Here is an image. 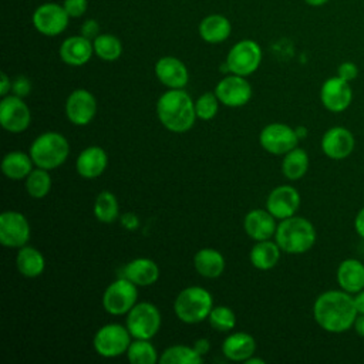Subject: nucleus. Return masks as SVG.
<instances>
[{"instance_id": "obj_2", "label": "nucleus", "mask_w": 364, "mask_h": 364, "mask_svg": "<svg viewBox=\"0 0 364 364\" xmlns=\"http://www.w3.org/2000/svg\"><path fill=\"white\" fill-rule=\"evenodd\" d=\"M156 117L168 131L188 132L198 118L195 101L183 88H168L156 101Z\"/></svg>"}, {"instance_id": "obj_33", "label": "nucleus", "mask_w": 364, "mask_h": 364, "mask_svg": "<svg viewBox=\"0 0 364 364\" xmlns=\"http://www.w3.org/2000/svg\"><path fill=\"white\" fill-rule=\"evenodd\" d=\"M203 357L198 354L193 346L175 344L162 351L159 355L161 364H200Z\"/></svg>"}, {"instance_id": "obj_41", "label": "nucleus", "mask_w": 364, "mask_h": 364, "mask_svg": "<svg viewBox=\"0 0 364 364\" xmlns=\"http://www.w3.org/2000/svg\"><path fill=\"white\" fill-rule=\"evenodd\" d=\"M337 75L341 77L343 80L351 82L358 77V67L353 61H344L338 65L337 68Z\"/></svg>"}, {"instance_id": "obj_36", "label": "nucleus", "mask_w": 364, "mask_h": 364, "mask_svg": "<svg viewBox=\"0 0 364 364\" xmlns=\"http://www.w3.org/2000/svg\"><path fill=\"white\" fill-rule=\"evenodd\" d=\"M24 186L28 196L34 199H43L51 189V176L47 169L36 166L24 179Z\"/></svg>"}, {"instance_id": "obj_4", "label": "nucleus", "mask_w": 364, "mask_h": 364, "mask_svg": "<svg viewBox=\"0 0 364 364\" xmlns=\"http://www.w3.org/2000/svg\"><path fill=\"white\" fill-rule=\"evenodd\" d=\"M28 154L36 166L51 171L61 166L70 155L68 139L55 131L40 134L30 145Z\"/></svg>"}, {"instance_id": "obj_1", "label": "nucleus", "mask_w": 364, "mask_h": 364, "mask_svg": "<svg viewBox=\"0 0 364 364\" xmlns=\"http://www.w3.org/2000/svg\"><path fill=\"white\" fill-rule=\"evenodd\" d=\"M358 316L354 296L344 290H326L313 303L314 321L324 331L340 334L350 330Z\"/></svg>"}, {"instance_id": "obj_45", "label": "nucleus", "mask_w": 364, "mask_h": 364, "mask_svg": "<svg viewBox=\"0 0 364 364\" xmlns=\"http://www.w3.org/2000/svg\"><path fill=\"white\" fill-rule=\"evenodd\" d=\"M11 82H13V80H10V77L6 73L0 74V95L1 97L9 95V92L11 91Z\"/></svg>"}, {"instance_id": "obj_48", "label": "nucleus", "mask_w": 364, "mask_h": 364, "mask_svg": "<svg viewBox=\"0 0 364 364\" xmlns=\"http://www.w3.org/2000/svg\"><path fill=\"white\" fill-rule=\"evenodd\" d=\"M353 328L360 337H364V314H358L353 324Z\"/></svg>"}, {"instance_id": "obj_7", "label": "nucleus", "mask_w": 364, "mask_h": 364, "mask_svg": "<svg viewBox=\"0 0 364 364\" xmlns=\"http://www.w3.org/2000/svg\"><path fill=\"white\" fill-rule=\"evenodd\" d=\"M161 313L159 309L149 301L136 303L128 313L125 326L131 333L132 338H154L161 328Z\"/></svg>"}, {"instance_id": "obj_22", "label": "nucleus", "mask_w": 364, "mask_h": 364, "mask_svg": "<svg viewBox=\"0 0 364 364\" xmlns=\"http://www.w3.org/2000/svg\"><path fill=\"white\" fill-rule=\"evenodd\" d=\"M243 229L255 242L272 239L277 229L276 218L267 209H252L243 219Z\"/></svg>"}, {"instance_id": "obj_46", "label": "nucleus", "mask_w": 364, "mask_h": 364, "mask_svg": "<svg viewBox=\"0 0 364 364\" xmlns=\"http://www.w3.org/2000/svg\"><path fill=\"white\" fill-rule=\"evenodd\" d=\"M122 225L127 228V229H129V230H132V229H135V228H138V218L134 215V213H125V215H122Z\"/></svg>"}, {"instance_id": "obj_20", "label": "nucleus", "mask_w": 364, "mask_h": 364, "mask_svg": "<svg viewBox=\"0 0 364 364\" xmlns=\"http://www.w3.org/2000/svg\"><path fill=\"white\" fill-rule=\"evenodd\" d=\"M58 54L64 64L71 67H81L91 60L94 54V46L90 38L81 34L70 36L60 44Z\"/></svg>"}, {"instance_id": "obj_49", "label": "nucleus", "mask_w": 364, "mask_h": 364, "mask_svg": "<svg viewBox=\"0 0 364 364\" xmlns=\"http://www.w3.org/2000/svg\"><path fill=\"white\" fill-rule=\"evenodd\" d=\"M307 6H311V7H321L324 4H327L330 0H303Z\"/></svg>"}, {"instance_id": "obj_15", "label": "nucleus", "mask_w": 364, "mask_h": 364, "mask_svg": "<svg viewBox=\"0 0 364 364\" xmlns=\"http://www.w3.org/2000/svg\"><path fill=\"white\" fill-rule=\"evenodd\" d=\"M67 119L77 127L88 125L97 114V100L85 88H77L70 92L64 105Z\"/></svg>"}, {"instance_id": "obj_31", "label": "nucleus", "mask_w": 364, "mask_h": 364, "mask_svg": "<svg viewBox=\"0 0 364 364\" xmlns=\"http://www.w3.org/2000/svg\"><path fill=\"white\" fill-rule=\"evenodd\" d=\"M309 155L303 148H293L283 155L282 161V173L289 181H297L306 175L309 171Z\"/></svg>"}, {"instance_id": "obj_12", "label": "nucleus", "mask_w": 364, "mask_h": 364, "mask_svg": "<svg viewBox=\"0 0 364 364\" xmlns=\"http://www.w3.org/2000/svg\"><path fill=\"white\" fill-rule=\"evenodd\" d=\"M30 235V223L21 212L6 210L0 215V243L3 246L20 249L27 245Z\"/></svg>"}, {"instance_id": "obj_35", "label": "nucleus", "mask_w": 364, "mask_h": 364, "mask_svg": "<svg viewBox=\"0 0 364 364\" xmlns=\"http://www.w3.org/2000/svg\"><path fill=\"white\" fill-rule=\"evenodd\" d=\"M127 358L131 364H155L159 361L156 348L149 340L134 338L127 350Z\"/></svg>"}, {"instance_id": "obj_37", "label": "nucleus", "mask_w": 364, "mask_h": 364, "mask_svg": "<svg viewBox=\"0 0 364 364\" xmlns=\"http://www.w3.org/2000/svg\"><path fill=\"white\" fill-rule=\"evenodd\" d=\"M209 326L220 333H228L236 326V314L228 306H213L208 316Z\"/></svg>"}, {"instance_id": "obj_34", "label": "nucleus", "mask_w": 364, "mask_h": 364, "mask_svg": "<svg viewBox=\"0 0 364 364\" xmlns=\"http://www.w3.org/2000/svg\"><path fill=\"white\" fill-rule=\"evenodd\" d=\"M94 54L102 61H115L122 54L121 40L109 33H101L92 40Z\"/></svg>"}, {"instance_id": "obj_17", "label": "nucleus", "mask_w": 364, "mask_h": 364, "mask_svg": "<svg viewBox=\"0 0 364 364\" xmlns=\"http://www.w3.org/2000/svg\"><path fill=\"white\" fill-rule=\"evenodd\" d=\"M323 154L334 161L346 159L351 155L355 146V138L350 129L346 127H331L328 128L320 141Z\"/></svg>"}, {"instance_id": "obj_13", "label": "nucleus", "mask_w": 364, "mask_h": 364, "mask_svg": "<svg viewBox=\"0 0 364 364\" xmlns=\"http://www.w3.org/2000/svg\"><path fill=\"white\" fill-rule=\"evenodd\" d=\"M31 112L21 97L6 95L0 101V124L3 129L11 134H20L28 128Z\"/></svg>"}, {"instance_id": "obj_8", "label": "nucleus", "mask_w": 364, "mask_h": 364, "mask_svg": "<svg viewBox=\"0 0 364 364\" xmlns=\"http://www.w3.org/2000/svg\"><path fill=\"white\" fill-rule=\"evenodd\" d=\"M262 57L263 54L259 43L250 38H243L230 47L226 55V67L232 74L247 77L260 67Z\"/></svg>"}, {"instance_id": "obj_10", "label": "nucleus", "mask_w": 364, "mask_h": 364, "mask_svg": "<svg viewBox=\"0 0 364 364\" xmlns=\"http://www.w3.org/2000/svg\"><path fill=\"white\" fill-rule=\"evenodd\" d=\"M31 23L40 34L46 37H55L65 31L70 23V16L63 4L47 1L36 7L31 16Z\"/></svg>"}, {"instance_id": "obj_28", "label": "nucleus", "mask_w": 364, "mask_h": 364, "mask_svg": "<svg viewBox=\"0 0 364 364\" xmlns=\"http://www.w3.org/2000/svg\"><path fill=\"white\" fill-rule=\"evenodd\" d=\"M16 266L21 276L36 279L46 270V257L38 249L26 245L17 250Z\"/></svg>"}, {"instance_id": "obj_39", "label": "nucleus", "mask_w": 364, "mask_h": 364, "mask_svg": "<svg viewBox=\"0 0 364 364\" xmlns=\"http://www.w3.org/2000/svg\"><path fill=\"white\" fill-rule=\"evenodd\" d=\"M63 7L65 9L70 18H77L85 14L88 9V0H64Z\"/></svg>"}, {"instance_id": "obj_26", "label": "nucleus", "mask_w": 364, "mask_h": 364, "mask_svg": "<svg viewBox=\"0 0 364 364\" xmlns=\"http://www.w3.org/2000/svg\"><path fill=\"white\" fill-rule=\"evenodd\" d=\"M256 351L255 337L245 331L230 333L222 343V353L230 361H246Z\"/></svg>"}, {"instance_id": "obj_40", "label": "nucleus", "mask_w": 364, "mask_h": 364, "mask_svg": "<svg viewBox=\"0 0 364 364\" xmlns=\"http://www.w3.org/2000/svg\"><path fill=\"white\" fill-rule=\"evenodd\" d=\"M31 91V81L26 75H18L11 82V94L17 97H27Z\"/></svg>"}, {"instance_id": "obj_32", "label": "nucleus", "mask_w": 364, "mask_h": 364, "mask_svg": "<svg viewBox=\"0 0 364 364\" xmlns=\"http://www.w3.org/2000/svg\"><path fill=\"white\" fill-rule=\"evenodd\" d=\"M94 216L101 223H112L119 216V205L117 196L109 191H101L94 200Z\"/></svg>"}, {"instance_id": "obj_42", "label": "nucleus", "mask_w": 364, "mask_h": 364, "mask_svg": "<svg viewBox=\"0 0 364 364\" xmlns=\"http://www.w3.org/2000/svg\"><path fill=\"white\" fill-rule=\"evenodd\" d=\"M80 34L84 36V37H87V38H90V40L92 41L97 36L101 34V33H100V24H98V21L94 20V18L85 20V21L82 23V26H81Z\"/></svg>"}, {"instance_id": "obj_24", "label": "nucleus", "mask_w": 364, "mask_h": 364, "mask_svg": "<svg viewBox=\"0 0 364 364\" xmlns=\"http://www.w3.org/2000/svg\"><path fill=\"white\" fill-rule=\"evenodd\" d=\"M337 283L341 290L355 294L364 289V263L354 257L344 259L336 273Z\"/></svg>"}, {"instance_id": "obj_38", "label": "nucleus", "mask_w": 364, "mask_h": 364, "mask_svg": "<svg viewBox=\"0 0 364 364\" xmlns=\"http://www.w3.org/2000/svg\"><path fill=\"white\" fill-rule=\"evenodd\" d=\"M219 100L215 92H205L199 95L195 101L196 117L202 121H210L216 117L219 109Z\"/></svg>"}, {"instance_id": "obj_16", "label": "nucleus", "mask_w": 364, "mask_h": 364, "mask_svg": "<svg viewBox=\"0 0 364 364\" xmlns=\"http://www.w3.org/2000/svg\"><path fill=\"white\" fill-rule=\"evenodd\" d=\"M320 101L330 112L346 111L353 101V90L348 81L338 75L327 78L320 88Z\"/></svg>"}, {"instance_id": "obj_50", "label": "nucleus", "mask_w": 364, "mask_h": 364, "mask_svg": "<svg viewBox=\"0 0 364 364\" xmlns=\"http://www.w3.org/2000/svg\"><path fill=\"white\" fill-rule=\"evenodd\" d=\"M245 364H264V360L263 358H260V357H249L246 361H245Z\"/></svg>"}, {"instance_id": "obj_14", "label": "nucleus", "mask_w": 364, "mask_h": 364, "mask_svg": "<svg viewBox=\"0 0 364 364\" xmlns=\"http://www.w3.org/2000/svg\"><path fill=\"white\" fill-rule=\"evenodd\" d=\"M219 102L225 107L239 108L246 105L252 98V85L246 77L232 74L219 80L215 87Z\"/></svg>"}, {"instance_id": "obj_6", "label": "nucleus", "mask_w": 364, "mask_h": 364, "mask_svg": "<svg viewBox=\"0 0 364 364\" xmlns=\"http://www.w3.org/2000/svg\"><path fill=\"white\" fill-rule=\"evenodd\" d=\"M132 341V336L127 326L118 323H108L100 327L92 338V347L95 353L104 358H115L127 354V350Z\"/></svg>"}, {"instance_id": "obj_11", "label": "nucleus", "mask_w": 364, "mask_h": 364, "mask_svg": "<svg viewBox=\"0 0 364 364\" xmlns=\"http://www.w3.org/2000/svg\"><path fill=\"white\" fill-rule=\"evenodd\" d=\"M296 128L283 122L267 124L259 134L260 146L273 155H284L299 145Z\"/></svg>"}, {"instance_id": "obj_29", "label": "nucleus", "mask_w": 364, "mask_h": 364, "mask_svg": "<svg viewBox=\"0 0 364 364\" xmlns=\"http://www.w3.org/2000/svg\"><path fill=\"white\" fill-rule=\"evenodd\" d=\"M280 253L282 249L276 240H259L252 246L249 252V260L252 266L259 270H270L279 263Z\"/></svg>"}, {"instance_id": "obj_27", "label": "nucleus", "mask_w": 364, "mask_h": 364, "mask_svg": "<svg viewBox=\"0 0 364 364\" xmlns=\"http://www.w3.org/2000/svg\"><path fill=\"white\" fill-rule=\"evenodd\" d=\"M225 257L213 247H202L193 256L195 270L206 279H216L225 272Z\"/></svg>"}, {"instance_id": "obj_19", "label": "nucleus", "mask_w": 364, "mask_h": 364, "mask_svg": "<svg viewBox=\"0 0 364 364\" xmlns=\"http://www.w3.org/2000/svg\"><path fill=\"white\" fill-rule=\"evenodd\" d=\"M154 73L166 88H185L189 81V71L185 63L173 55L161 57L154 65Z\"/></svg>"}, {"instance_id": "obj_9", "label": "nucleus", "mask_w": 364, "mask_h": 364, "mask_svg": "<svg viewBox=\"0 0 364 364\" xmlns=\"http://www.w3.org/2000/svg\"><path fill=\"white\" fill-rule=\"evenodd\" d=\"M138 286L127 277L111 282L102 294V307L111 316L127 314L138 301Z\"/></svg>"}, {"instance_id": "obj_21", "label": "nucleus", "mask_w": 364, "mask_h": 364, "mask_svg": "<svg viewBox=\"0 0 364 364\" xmlns=\"http://www.w3.org/2000/svg\"><path fill=\"white\" fill-rule=\"evenodd\" d=\"M108 165V155L104 148L91 145L84 148L75 159V171L84 179H95L101 176Z\"/></svg>"}, {"instance_id": "obj_23", "label": "nucleus", "mask_w": 364, "mask_h": 364, "mask_svg": "<svg viewBox=\"0 0 364 364\" xmlns=\"http://www.w3.org/2000/svg\"><path fill=\"white\" fill-rule=\"evenodd\" d=\"M159 266L149 257H136L122 267V276L138 287H146L159 279Z\"/></svg>"}, {"instance_id": "obj_51", "label": "nucleus", "mask_w": 364, "mask_h": 364, "mask_svg": "<svg viewBox=\"0 0 364 364\" xmlns=\"http://www.w3.org/2000/svg\"><path fill=\"white\" fill-rule=\"evenodd\" d=\"M296 132H297V135H299V138H300V139H301V138H304V136L307 135V129H306L303 125L296 127Z\"/></svg>"}, {"instance_id": "obj_43", "label": "nucleus", "mask_w": 364, "mask_h": 364, "mask_svg": "<svg viewBox=\"0 0 364 364\" xmlns=\"http://www.w3.org/2000/svg\"><path fill=\"white\" fill-rule=\"evenodd\" d=\"M354 230L361 239H364V206L357 212L354 218Z\"/></svg>"}, {"instance_id": "obj_3", "label": "nucleus", "mask_w": 364, "mask_h": 364, "mask_svg": "<svg viewBox=\"0 0 364 364\" xmlns=\"http://www.w3.org/2000/svg\"><path fill=\"white\" fill-rule=\"evenodd\" d=\"M316 228L301 216H290L277 225L274 240L282 252L289 255H301L309 252L316 243Z\"/></svg>"}, {"instance_id": "obj_18", "label": "nucleus", "mask_w": 364, "mask_h": 364, "mask_svg": "<svg viewBox=\"0 0 364 364\" xmlns=\"http://www.w3.org/2000/svg\"><path fill=\"white\" fill-rule=\"evenodd\" d=\"M300 193L291 185H279L266 198V209L279 220L294 216L300 208Z\"/></svg>"}, {"instance_id": "obj_47", "label": "nucleus", "mask_w": 364, "mask_h": 364, "mask_svg": "<svg viewBox=\"0 0 364 364\" xmlns=\"http://www.w3.org/2000/svg\"><path fill=\"white\" fill-rule=\"evenodd\" d=\"M353 296H354V303H355L358 314H364V289Z\"/></svg>"}, {"instance_id": "obj_30", "label": "nucleus", "mask_w": 364, "mask_h": 364, "mask_svg": "<svg viewBox=\"0 0 364 364\" xmlns=\"http://www.w3.org/2000/svg\"><path fill=\"white\" fill-rule=\"evenodd\" d=\"M34 166L30 154L21 151H10L1 159V172L11 181L26 179Z\"/></svg>"}, {"instance_id": "obj_25", "label": "nucleus", "mask_w": 364, "mask_h": 364, "mask_svg": "<svg viewBox=\"0 0 364 364\" xmlns=\"http://www.w3.org/2000/svg\"><path fill=\"white\" fill-rule=\"evenodd\" d=\"M199 37L209 44H220L226 41L232 33V24L223 14L213 13L203 17L198 26Z\"/></svg>"}, {"instance_id": "obj_44", "label": "nucleus", "mask_w": 364, "mask_h": 364, "mask_svg": "<svg viewBox=\"0 0 364 364\" xmlns=\"http://www.w3.org/2000/svg\"><path fill=\"white\" fill-rule=\"evenodd\" d=\"M193 348L198 351V354H199V355H202V357L205 358V355H206V354L209 353V350H210V343H209V340H208V338L202 337V338L195 340V343H193Z\"/></svg>"}, {"instance_id": "obj_5", "label": "nucleus", "mask_w": 364, "mask_h": 364, "mask_svg": "<svg viewBox=\"0 0 364 364\" xmlns=\"http://www.w3.org/2000/svg\"><path fill=\"white\" fill-rule=\"evenodd\" d=\"M213 307V297L209 290L200 286H189L181 290L173 301L176 317L186 324H198L208 320Z\"/></svg>"}]
</instances>
